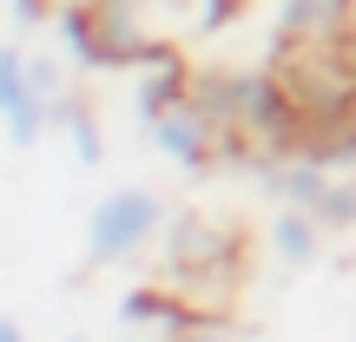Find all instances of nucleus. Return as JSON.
I'll return each mask as SVG.
<instances>
[{"mask_svg": "<svg viewBox=\"0 0 356 342\" xmlns=\"http://www.w3.org/2000/svg\"><path fill=\"white\" fill-rule=\"evenodd\" d=\"M165 198L152 185H113L99 204L86 211V264L92 270H119L132 257H145L152 243H165Z\"/></svg>", "mask_w": 356, "mask_h": 342, "instance_id": "nucleus-1", "label": "nucleus"}, {"mask_svg": "<svg viewBox=\"0 0 356 342\" xmlns=\"http://www.w3.org/2000/svg\"><path fill=\"white\" fill-rule=\"evenodd\" d=\"M139 132H145V145H152L159 158H172L178 171L204 178V171L218 165V132H225V126H218L198 99H178L159 119H139Z\"/></svg>", "mask_w": 356, "mask_h": 342, "instance_id": "nucleus-2", "label": "nucleus"}, {"mask_svg": "<svg viewBox=\"0 0 356 342\" xmlns=\"http://www.w3.org/2000/svg\"><path fill=\"white\" fill-rule=\"evenodd\" d=\"M165 270H172V283L238 277V237L225 224H204V217H172L165 224Z\"/></svg>", "mask_w": 356, "mask_h": 342, "instance_id": "nucleus-3", "label": "nucleus"}, {"mask_svg": "<svg viewBox=\"0 0 356 342\" xmlns=\"http://www.w3.org/2000/svg\"><path fill=\"white\" fill-rule=\"evenodd\" d=\"M0 119H7V145H13V152H33V145L53 132V105L40 99L33 79H26V46H20V33L0 46Z\"/></svg>", "mask_w": 356, "mask_h": 342, "instance_id": "nucleus-4", "label": "nucleus"}, {"mask_svg": "<svg viewBox=\"0 0 356 342\" xmlns=\"http://www.w3.org/2000/svg\"><path fill=\"white\" fill-rule=\"evenodd\" d=\"M323 237H330V224L317 211H304V204H277L264 217V250L284 270H317L323 264Z\"/></svg>", "mask_w": 356, "mask_h": 342, "instance_id": "nucleus-5", "label": "nucleus"}, {"mask_svg": "<svg viewBox=\"0 0 356 342\" xmlns=\"http://www.w3.org/2000/svg\"><path fill=\"white\" fill-rule=\"evenodd\" d=\"M191 86H198V79L185 73V60H178L172 46H152L139 60V92H132V105H139V119H159L165 105L191 99Z\"/></svg>", "mask_w": 356, "mask_h": 342, "instance_id": "nucleus-6", "label": "nucleus"}, {"mask_svg": "<svg viewBox=\"0 0 356 342\" xmlns=\"http://www.w3.org/2000/svg\"><path fill=\"white\" fill-rule=\"evenodd\" d=\"M119 323H152L165 336H185L191 330V303H178V283H139V290L119 296Z\"/></svg>", "mask_w": 356, "mask_h": 342, "instance_id": "nucleus-7", "label": "nucleus"}, {"mask_svg": "<svg viewBox=\"0 0 356 342\" xmlns=\"http://www.w3.org/2000/svg\"><path fill=\"white\" fill-rule=\"evenodd\" d=\"M53 132H60V139L73 145V158H79V171H92V165H106V132H99V119H92V105L79 99V92H66V99L53 105Z\"/></svg>", "mask_w": 356, "mask_h": 342, "instance_id": "nucleus-8", "label": "nucleus"}, {"mask_svg": "<svg viewBox=\"0 0 356 342\" xmlns=\"http://www.w3.org/2000/svg\"><path fill=\"white\" fill-rule=\"evenodd\" d=\"M350 0H284L277 13V46H304V40H330L343 26Z\"/></svg>", "mask_w": 356, "mask_h": 342, "instance_id": "nucleus-9", "label": "nucleus"}, {"mask_svg": "<svg viewBox=\"0 0 356 342\" xmlns=\"http://www.w3.org/2000/svg\"><path fill=\"white\" fill-rule=\"evenodd\" d=\"M26 79H33V92L47 105L66 99V60H60V53H26Z\"/></svg>", "mask_w": 356, "mask_h": 342, "instance_id": "nucleus-10", "label": "nucleus"}, {"mask_svg": "<svg viewBox=\"0 0 356 342\" xmlns=\"http://www.w3.org/2000/svg\"><path fill=\"white\" fill-rule=\"evenodd\" d=\"M244 7H251V0H198V33H225Z\"/></svg>", "mask_w": 356, "mask_h": 342, "instance_id": "nucleus-11", "label": "nucleus"}]
</instances>
